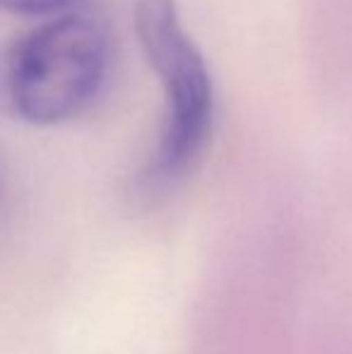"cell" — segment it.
Segmentation results:
<instances>
[{
	"label": "cell",
	"mask_w": 352,
	"mask_h": 354,
	"mask_svg": "<svg viewBox=\"0 0 352 354\" xmlns=\"http://www.w3.org/2000/svg\"><path fill=\"white\" fill-rule=\"evenodd\" d=\"M77 0H0V10L17 15H58Z\"/></svg>",
	"instance_id": "cell-3"
},
{
	"label": "cell",
	"mask_w": 352,
	"mask_h": 354,
	"mask_svg": "<svg viewBox=\"0 0 352 354\" xmlns=\"http://www.w3.org/2000/svg\"><path fill=\"white\" fill-rule=\"evenodd\" d=\"M133 24L167 94L165 131L142 174V183L160 191L186 176L210 145L215 87L201 48L183 27L176 0H133Z\"/></svg>",
	"instance_id": "cell-2"
},
{
	"label": "cell",
	"mask_w": 352,
	"mask_h": 354,
	"mask_svg": "<svg viewBox=\"0 0 352 354\" xmlns=\"http://www.w3.org/2000/svg\"><path fill=\"white\" fill-rule=\"evenodd\" d=\"M111 41L99 19L58 15L34 27L0 58V102L22 121L56 126L99 97Z\"/></svg>",
	"instance_id": "cell-1"
}]
</instances>
